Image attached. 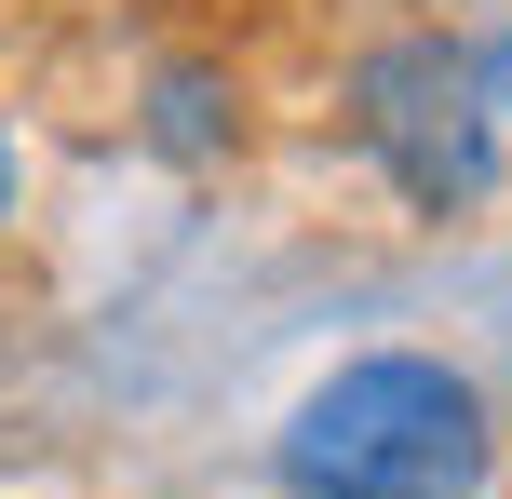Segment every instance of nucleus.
Segmentation results:
<instances>
[{
	"label": "nucleus",
	"instance_id": "nucleus-4",
	"mask_svg": "<svg viewBox=\"0 0 512 499\" xmlns=\"http://www.w3.org/2000/svg\"><path fill=\"white\" fill-rule=\"evenodd\" d=\"M0 216H14V135H0Z\"/></svg>",
	"mask_w": 512,
	"mask_h": 499
},
{
	"label": "nucleus",
	"instance_id": "nucleus-2",
	"mask_svg": "<svg viewBox=\"0 0 512 499\" xmlns=\"http://www.w3.org/2000/svg\"><path fill=\"white\" fill-rule=\"evenodd\" d=\"M351 135L378 149V176L418 216H472L499 189V122L472 95V54H445V41H378L364 54L351 68Z\"/></svg>",
	"mask_w": 512,
	"mask_h": 499
},
{
	"label": "nucleus",
	"instance_id": "nucleus-1",
	"mask_svg": "<svg viewBox=\"0 0 512 499\" xmlns=\"http://www.w3.org/2000/svg\"><path fill=\"white\" fill-rule=\"evenodd\" d=\"M499 419L432 351H364L283 419V486L297 499H486Z\"/></svg>",
	"mask_w": 512,
	"mask_h": 499
},
{
	"label": "nucleus",
	"instance_id": "nucleus-3",
	"mask_svg": "<svg viewBox=\"0 0 512 499\" xmlns=\"http://www.w3.org/2000/svg\"><path fill=\"white\" fill-rule=\"evenodd\" d=\"M472 95H486V122H512V41H499V54H472Z\"/></svg>",
	"mask_w": 512,
	"mask_h": 499
}]
</instances>
